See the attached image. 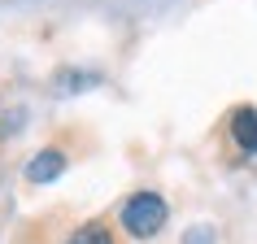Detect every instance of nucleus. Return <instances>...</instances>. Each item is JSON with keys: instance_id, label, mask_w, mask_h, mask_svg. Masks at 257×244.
<instances>
[{"instance_id": "f257e3e1", "label": "nucleus", "mask_w": 257, "mask_h": 244, "mask_svg": "<svg viewBox=\"0 0 257 244\" xmlns=\"http://www.w3.org/2000/svg\"><path fill=\"white\" fill-rule=\"evenodd\" d=\"M166 218H170V209H166V201L157 192H136L131 201L122 205V227H126V235H136V240L157 235L166 227Z\"/></svg>"}, {"instance_id": "f03ea898", "label": "nucleus", "mask_w": 257, "mask_h": 244, "mask_svg": "<svg viewBox=\"0 0 257 244\" xmlns=\"http://www.w3.org/2000/svg\"><path fill=\"white\" fill-rule=\"evenodd\" d=\"M61 170H66V153L61 149H44V153H35V157L27 162V179L31 183H53Z\"/></svg>"}, {"instance_id": "7ed1b4c3", "label": "nucleus", "mask_w": 257, "mask_h": 244, "mask_svg": "<svg viewBox=\"0 0 257 244\" xmlns=\"http://www.w3.org/2000/svg\"><path fill=\"white\" fill-rule=\"evenodd\" d=\"M231 140H235L244 153H257V109L253 105H240L231 113Z\"/></svg>"}, {"instance_id": "20e7f679", "label": "nucleus", "mask_w": 257, "mask_h": 244, "mask_svg": "<svg viewBox=\"0 0 257 244\" xmlns=\"http://www.w3.org/2000/svg\"><path fill=\"white\" fill-rule=\"evenodd\" d=\"M66 244H113V235H109V227H100V222H87V227H79Z\"/></svg>"}, {"instance_id": "39448f33", "label": "nucleus", "mask_w": 257, "mask_h": 244, "mask_svg": "<svg viewBox=\"0 0 257 244\" xmlns=\"http://www.w3.org/2000/svg\"><path fill=\"white\" fill-rule=\"evenodd\" d=\"M183 244H214V231L209 227H192L188 235H183Z\"/></svg>"}]
</instances>
